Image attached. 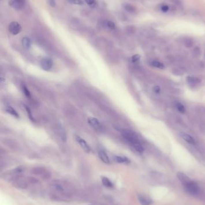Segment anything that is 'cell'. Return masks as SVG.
I'll return each mask as SVG.
<instances>
[{"mask_svg": "<svg viewBox=\"0 0 205 205\" xmlns=\"http://www.w3.org/2000/svg\"><path fill=\"white\" fill-rule=\"evenodd\" d=\"M88 122L90 124V125L94 128L95 129H99L100 127L99 121L94 118H93V117H89V118H88Z\"/></svg>", "mask_w": 205, "mask_h": 205, "instance_id": "11", "label": "cell"}, {"mask_svg": "<svg viewBox=\"0 0 205 205\" xmlns=\"http://www.w3.org/2000/svg\"><path fill=\"white\" fill-rule=\"evenodd\" d=\"M138 200L142 205H150L152 203V200L148 197L144 195H139Z\"/></svg>", "mask_w": 205, "mask_h": 205, "instance_id": "13", "label": "cell"}, {"mask_svg": "<svg viewBox=\"0 0 205 205\" xmlns=\"http://www.w3.org/2000/svg\"><path fill=\"white\" fill-rule=\"evenodd\" d=\"M176 107L178 110V111L180 112V113H184L185 112V108L182 104H181L180 102H178L176 104Z\"/></svg>", "mask_w": 205, "mask_h": 205, "instance_id": "26", "label": "cell"}, {"mask_svg": "<svg viewBox=\"0 0 205 205\" xmlns=\"http://www.w3.org/2000/svg\"><path fill=\"white\" fill-rule=\"evenodd\" d=\"M22 43H23V45L24 46V47L26 49H29L31 47V42L30 39L27 37H25L22 40Z\"/></svg>", "mask_w": 205, "mask_h": 205, "instance_id": "19", "label": "cell"}, {"mask_svg": "<svg viewBox=\"0 0 205 205\" xmlns=\"http://www.w3.org/2000/svg\"><path fill=\"white\" fill-rule=\"evenodd\" d=\"M132 146H133V148L138 152H142L144 151V148L140 142L135 143Z\"/></svg>", "mask_w": 205, "mask_h": 205, "instance_id": "21", "label": "cell"}, {"mask_svg": "<svg viewBox=\"0 0 205 205\" xmlns=\"http://www.w3.org/2000/svg\"><path fill=\"white\" fill-rule=\"evenodd\" d=\"M6 111L8 112L9 113L11 114L12 115L14 116H15L16 117V118H19V115L18 113V112L14 110L12 107L11 106H8V107H7L6 108Z\"/></svg>", "mask_w": 205, "mask_h": 205, "instance_id": "20", "label": "cell"}, {"mask_svg": "<svg viewBox=\"0 0 205 205\" xmlns=\"http://www.w3.org/2000/svg\"><path fill=\"white\" fill-rule=\"evenodd\" d=\"M192 55L194 58L198 57L200 55V49L198 47L195 48L193 50Z\"/></svg>", "mask_w": 205, "mask_h": 205, "instance_id": "25", "label": "cell"}, {"mask_svg": "<svg viewBox=\"0 0 205 205\" xmlns=\"http://www.w3.org/2000/svg\"><path fill=\"white\" fill-rule=\"evenodd\" d=\"M101 181H102V184H103L105 187L108 188H112L114 187L113 183L108 178L105 177V176L102 177Z\"/></svg>", "mask_w": 205, "mask_h": 205, "instance_id": "14", "label": "cell"}, {"mask_svg": "<svg viewBox=\"0 0 205 205\" xmlns=\"http://www.w3.org/2000/svg\"><path fill=\"white\" fill-rule=\"evenodd\" d=\"M48 3L49 5L52 7H54L56 5V3L55 1V0H48Z\"/></svg>", "mask_w": 205, "mask_h": 205, "instance_id": "34", "label": "cell"}, {"mask_svg": "<svg viewBox=\"0 0 205 205\" xmlns=\"http://www.w3.org/2000/svg\"><path fill=\"white\" fill-rule=\"evenodd\" d=\"M69 2L71 3H74L75 4H78V5H83L84 4V3L81 0H69Z\"/></svg>", "mask_w": 205, "mask_h": 205, "instance_id": "31", "label": "cell"}, {"mask_svg": "<svg viewBox=\"0 0 205 205\" xmlns=\"http://www.w3.org/2000/svg\"><path fill=\"white\" fill-rule=\"evenodd\" d=\"M160 91L161 89L159 86H156L154 87V88H153V91H154V92L156 94H159L160 92Z\"/></svg>", "mask_w": 205, "mask_h": 205, "instance_id": "35", "label": "cell"}, {"mask_svg": "<svg viewBox=\"0 0 205 205\" xmlns=\"http://www.w3.org/2000/svg\"><path fill=\"white\" fill-rule=\"evenodd\" d=\"M126 29H127V30H128V31L130 32L131 33H134V31H135V29L134 26H131V25L128 26L126 28Z\"/></svg>", "mask_w": 205, "mask_h": 205, "instance_id": "33", "label": "cell"}, {"mask_svg": "<svg viewBox=\"0 0 205 205\" xmlns=\"http://www.w3.org/2000/svg\"><path fill=\"white\" fill-rule=\"evenodd\" d=\"M114 158L117 162L119 163H129L130 162L129 160L125 157L115 156Z\"/></svg>", "mask_w": 205, "mask_h": 205, "instance_id": "17", "label": "cell"}, {"mask_svg": "<svg viewBox=\"0 0 205 205\" xmlns=\"http://www.w3.org/2000/svg\"><path fill=\"white\" fill-rule=\"evenodd\" d=\"M59 131H60V134L62 139L64 142H66L67 140V136H66V134L65 131L62 127H60Z\"/></svg>", "mask_w": 205, "mask_h": 205, "instance_id": "23", "label": "cell"}, {"mask_svg": "<svg viewBox=\"0 0 205 205\" xmlns=\"http://www.w3.org/2000/svg\"><path fill=\"white\" fill-rule=\"evenodd\" d=\"M85 1L88 5L91 7H94L96 4V0H85Z\"/></svg>", "mask_w": 205, "mask_h": 205, "instance_id": "30", "label": "cell"}, {"mask_svg": "<svg viewBox=\"0 0 205 205\" xmlns=\"http://www.w3.org/2000/svg\"><path fill=\"white\" fill-rule=\"evenodd\" d=\"M9 31L13 35H17L21 32L22 26L17 22L13 21L9 25Z\"/></svg>", "mask_w": 205, "mask_h": 205, "instance_id": "6", "label": "cell"}, {"mask_svg": "<svg viewBox=\"0 0 205 205\" xmlns=\"http://www.w3.org/2000/svg\"><path fill=\"white\" fill-rule=\"evenodd\" d=\"M25 108L26 109V111L27 112V115H28L29 119H30L31 121L34 122V117L33 116V115H32V113L31 112L30 109L29 108L28 106H25Z\"/></svg>", "mask_w": 205, "mask_h": 205, "instance_id": "24", "label": "cell"}, {"mask_svg": "<svg viewBox=\"0 0 205 205\" xmlns=\"http://www.w3.org/2000/svg\"><path fill=\"white\" fill-rule=\"evenodd\" d=\"M51 188L55 194H58L63 197H69L73 193L72 186L67 181L57 179L53 181Z\"/></svg>", "mask_w": 205, "mask_h": 205, "instance_id": "1", "label": "cell"}, {"mask_svg": "<svg viewBox=\"0 0 205 205\" xmlns=\"http://www.w3.org/2000/svg\"><path fill=\"white\" fill-rule=\"evenodd\" d=\"M179 134H180V136L187 143L191 144V145H195V142L194 139L188 134L184 133V132H181V133H180Z\"/></svg>", "mask_w": 205, "mask_h": 205, "instance_id": "10", "label": "cell"}, {"mask_svg": "<svg viewBox=\"0 0 205 205\" xmlns=\"http://www.w3.org/2000/svg\"><path fill=\"white\" fill-rule=\"evenodd\" d=\"M161 10L164 12H167L168 10H169V7H168L167 5H163L162 7H161Z\"/></svg>", "mask_w": 205, "mask_h": 205, "instance_id": "36", "label": "cell"}, {"mask_svg": "<svg viewBox=\"0 0 205 205\" xmlns=\"http://www.w3.org/2000/svg\"><path fill=\"white\" fill-rule=\"evenodd\" d=\"M38 182V179L33 177L24 178L21 176H17L12 180L13 186L20 189H24L28 187L30 184H35Z\"/></svg>", "mask_w": 205, "mask_h": 205, "instance_id": "2", "label": "cell"}, {"mask_svg": "<svg viewBox=\"0 0 205 205\" xmlns=\"http://www.w3.org/2000/svg\"><path fill=\"white\" fill-rule=\"evenodd\" d=\"M31 173L35 175L40 176L42 178L44 179H48L50 176V174L49 172H48L44 168L42 167H36L33 169L31 171Z\"/></svg>", "mask_w": 205, "mask_h": 205, "instance_id": "5", "label": "cell"}, {"mask_svg": "<svg viewBox=\"0 0 205 205\" xmlns=\"http://www.w3.org/2000/svg\"><path fill=\"white\" fill-rule=\"evenodd\" d=\"M123 8L125 9V10H126L128 12L131 13H134L136 11V9L135 7L133 5H131L128 3L123 4Z\"/></svg>", "mask_w": 205, "mask_h": 205, "instance_id": "16", "label": "cell"}, {"mask_svg": "<svg viewBox=\"0 0 205 205\" xmlns=\"http://www.w3.org/2000/svg\"><path fill=\"white\" fill-rule=\"evenodd\" d=\"M152 65H153V67H155L156 68H158V69H164V65L163 63L161 62H160L159 61H153L151 62Z\"/></svg>", "mask_w": 205, "mask_h": 205, "instance_id": "22", "label": "cell"}, {"mask_svg": "<svg viewBox=\"0 0 205 205\" xmlns=\"http://www.w3.org/2000/svg\"><path fill=\"white\" fill-rule=\"evenodd\" d=\"M26 0H9V4L12 8L21 10L25 6Z\"/></svg>", "mask_w": 205, "mask_h": 205, "instance_id": "7", "label": "cell"}, {"mask_svg": "<svg viewBox=\"0 0 205 205\" xmlns=\"http://www.w3.org/2000/svg\"><path fill=\"white\" fill-rule=\"evenodd\" d=\"M98 155H99V157L100 158V159L104 163H106V164H109V163H110L109 158L108 155L107 154V153L105 151H102V150L99 151V152H98Z\"/></svg>", "mask_w": 205, "mask_h": 205, "instance_id": "12", "label": "cell"}, {"mask_svg": "<svg viewBox=\"0 0 205 205\" xmlns=\"http://www.w3.org/2000/svg\"><path fill=\"white\" fill-rule=\"evenodd\" d=\"M76 140L79 144V145L81 146V147L84 149V151L86 152H90V146L87 143V142L84 140V139L81 138L78 136H76Z\"/></svg>", "mask_w": 205, "mask_h": 205, "instance_id": "9", "label": "cell"}, {"mask_svg": "<svg viewBox=\"0 0 205 205\" xmlns=\"http://www.w3.org/2000/svg\"><path fill=\"white\" fill-rule=\"evenodd\" d=\"M122 135L123 137L132 145H133L135 143L140 142L137 138V136L133 131L128 130H124L122 131Z\"/></svg>", "mask_w": 205, "mask_h": 205, "instance_id": "4", "label": "cell"}, {"mask_svg": "<svg viewBox=\"0 0 205 205\" xmlns=\"http://www.w3.org/2000/svg\"><path fill=\"white\" fill-rule=\"evenodd\" d=\"M187 81L189 83L191 84H197L201 82V79L197 77L188 76L187 77Z\"/></svg>", "mask_w": 205, "mask_h": 205, "instance_id": "18", "label": "cell"}, {"mask_svg": "<svg viewBox=\"0 0 205 205\" xmlns=\"http://www.w3.org/2000/svg\"><path fill=\"white\" fill-rule=\"evenodd\" d=\"M140 55H135L133 56V57H132V61H133V62H136L139 60H140Z\"/></svg>", "mask_w": 205, "mask_h": 205, "instance_id": "32", "label": "cell"}, {"mask_svg": "<svg viewBox=\"0 0 205 205\" xmlns=\"http://www.w3.org/2000/svg\"><path fill=\"white\" fill-rule=\"evenodd\" d=\"M172 72L174 75H178V76L182 75L184 74V72H183V71L180 69H173Z\"/></svg>", "mask_w": 205, "mask_h": 205, "instance_id": "28", "label": "cell"}, {"mask_svg": "<svg viewBox=\"0 0 205 205\" xmlns=\"http://www.w3.org/2000/svg\"><path fill=\"white\" fill-rule=\"evenodd\" d=\"M22 88H23V92H24V94L25 95V96H26L27 97L30 98V97H31L30 92V91H29V90H28L27 86H26L25 85H23V86H22Z\"/></svg>", "mask_w": 205, "mask_h": 205, "instance_id": "27", "label": "cell"}, {"mask_svg": "<svg viewBox=\"0 0 205 205\" xmlns=\"http://www.w3.org/2000/svg\"><path fill=\"white\" fill-rule=\"evenodd\" d=\"M53 61L49 58H44L40 61V66L44 70H49L53 66Z\"/></svg>", "mask_w": 205, "mask_h": 205, "instance_id": "8", "label": "cell"}, {"mask_svg": "<svg viewBox=\"0 0 205 205\" xmlns=\"http://www.w3.org/2000/svg\"><path fill=\"white\" fill-rule=\"evenodd\" d=\"M183 43L187 48H191L194 45V41L189 37H185L183 40Z\"/></svg>", "mask_w": 205, "mask_h": 205, "instance_id": "15", "label": "cell"}, {"mask_svg": "<svg viewBox=\"0 0 205 205\" xmlns=\"http://www.w3.org/2000/svg\"><path fill=\"white\" fill-rule=\"evenodd\" d=\"M182 183L189 193L194 195L199 193V189L198 185H197L195 182H194L191 180H190L188 177L185 178L182 182Z\"/></svg>", "mask_w": 205, "mask_h": 205, "instance_id": "3", "label": "cell"}, {"mask_svg": "<svg viewBox=\"0 0 205 205\" xmlns=\"http://www.w3.org/2000/svg\"><path fill=\"white\" fill-rule=\"evenodd\" d=\"M107 26L109 29H111V30H113V29H114L115 27V25L114 22H113V21H111V20H108L107 22Z\"/></svg>", "mask_w": 205, "mask_h": 205, "instance_id": "29", "label": "cell"}]
</instances>
